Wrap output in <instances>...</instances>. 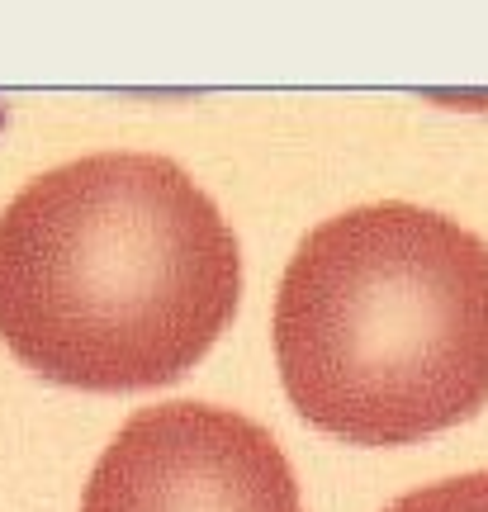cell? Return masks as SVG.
<instances>
[{
	"instance_id": "cell-3",
	"label": "cell",
	"mask_w": 488,
	"mask_h": 512,
	"mask_svg": "<svg viewBox=\"0 0 488 512\" xmlns=\"http://www.w3.org/2000/svg\"><path fill=\"white\" fill-rule=\"evenodd\" d=\"M81 512H304L275 437L237 408H138L95 460Z\"/></svg>"
},
{
	"instance_id": "cell-2",
	"label": "cell",
	"mask_w": 488,
	"mask_h": 512,
	"mask_svg": "<svg viewBox=\"0 0 488 512\" xmlns=\"http://www.w3.org/2000/svg\"><path fill=\"white\" fill-rule=\"evenodd\" d=\"M290 403L351 446H408L488 403V242L408 200L318 223L275 294Z\"/></svg>"
},
{
	"instance_id": "cell-1",
	"label": "cell",
	"mask_w": 488,
	"mask_h": 512,
	"mask_svg": "<svg viewBox=\"0 0 488 512\" xmlns=\"http://www.w3.org/2000/svg\"><path fill=\"white\" fill-rule=\"evenodd\" d=\"M242 299L218 204L157 152L53 166L0 209V342L67 389L181 380Z\"/></svg>"
},
{
	"instance_id": "cell-4",
	"label": "cell",
	"mask_w": 488,
	"mask_h": 512,
	"mask_svg": "<svg viewBox=\"0 0 488 512\" xmlns=\"http://www.w3.org/2000/svg\"><path fill=\"white\" fill-rule=\"evenodd\" d=\"M384 512H488V470L422 484L398 503H389Z\"/></svg>"
}]
</instances>
